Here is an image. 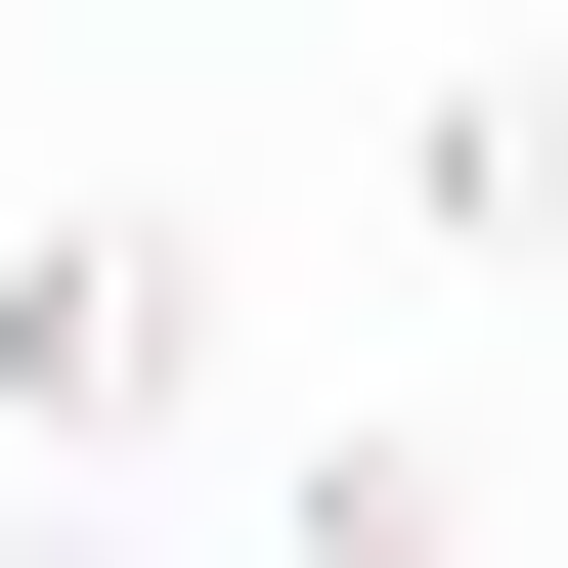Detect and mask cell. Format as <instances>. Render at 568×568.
Masks as SVG:
<instances>
[{
  "label": "cell",
  "mask_w": 568,
  "mask_h": 568,
  "mask_svg": "<svg viewBox=\"0 0 568 568\" xmlns=\"http://www.w3.org/2000/svg\"><path fill=\"white\" fill-rule=\"evenodd\" d=\"M219 394V219H0V437H175Z\"/></svg>",
  "instance_id": "obj_1"
},
{
  "label": "cell",
  "mask_w": 568,
  "mask_h": 568,
  "mask_svg": "<svg viewBox=\"0 0 568 568\" xmlns=\"http://www.w3.org/2000/svg\"><path fill=\"white\" fill-rule=\"evenodd\" d=\"M394 219H437V263H568V88L481 44V88H437V132H394Z\"/></svg>",
  "instance_id": "obj_2"
}]
</instances>
